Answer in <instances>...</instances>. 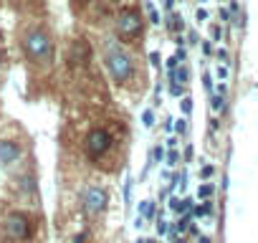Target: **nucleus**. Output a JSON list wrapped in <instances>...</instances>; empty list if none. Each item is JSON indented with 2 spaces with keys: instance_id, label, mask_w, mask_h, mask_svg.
I'll return each mask as SVG.
<instances>
[{
  "instance_id": "1",
  "label": "nucleus",
  "mask_w": 258,
  "mask_h": 243,
  "mask_svg": "<svg viewBox=\"0 0 258 243\" xmlns=\"http://www.w3.org/2000/svg\"><path fill=\"white\" fill-rule=\"evenodd\" d=\"M21 46H23V53L31 64H38V66H46L53 61V41L48 36V31L43 28H28L21 38Z\"/></svg>"
},
{
  "instance_id": "2",
  "label": "nucleus",
  "mask_w": 258,
  "mask_h": 243,
  "mask_svg": "<svg viewBox=\"0 0 258 243\" xmlns=\"http://www.w3.org/2000/svg\"><path fill=\"white\" fill-rule=\"evenodd\" d=\"M0 238L11 243H23L33 238V218L26 213H8L0 218Z\"/></svg>"
},
{
  "instance_id": "3",
  "label": "nucleus",
  "mask_w": 258,
  "mask_h": 243,
  "mask_svg": "<svg viewBox=\"0 0 258 243\" xmlns=\"http://www.w3.org/2000/svg\"><path fill=\"white\" fill-rule=\"evenodd\" d=\"M140 33H142V13L132 6L121 8L119 16H116V36L124 43H132Z\"/></svg>"
},
{
  "instance_id": "4",
  "label": "nucleus",
  "mask_w": 258,
  "mask_h": 243,
  "mask_svg": "<svg viewBox=\"0 0 258 243\" xmlns=\"http://www.w3.org/2000/svg\"><path fill=\"white\" fill-rule=\"evenodd\" d=\"M106 69H109V74H111V79L116 84H126L129 79H132V74H135L132 58H129L126 53H121V51H116V48H111L106 53Z\"/></svg>"
},
{
  "instance_id": "5",
  "label": "nucleus",
  "mask_w": 258,
  "mask_h": 243,
  "mask_svg": "<svg viewBox=\"0 0 258 243\" xmlns=\"http://www.w3.org/2000/svg\"><path fill=\"white\" fill-rule=\"evenodd\" d=\"M111 145H114V137H111L109 130H104V127L91 130V132L86 135V140H84V150H86V155H89L91 160L104 157V155L111 150Z\"/></svg>"
},
{
  "instance_id": "6",
  "label": "nucleus",
  "mask_w": 258,
  "mask_h": 243,
  "mask_svg": "<svg viewBox=\"0 0 258 243\" xmlns=\"http://www.w3.org/2000/svg\"><path fill=\"white\" fill-rule=\"evenodd\" d=\"M106 190L104 188H99V185H91V188H86V193H84V210L89 213V215H99L104 208H106Z\"/></svg>"
},
{
  "instance_id": "7",
  "label": "nucleus",
  "mask_w": 258,
  "mask_h": 243,
  "mask_svg": "<svg viewBox=\"0 0 258 243\" xmlns=\"http://www.w3.org/2000/svg\"><path fill=\"white\" fill-rule=\"evenodd\" d=\"M69 61H71V66H89V61H91V46H89V41L86 38H76L74 43H71V48H69Z\"/></svg>"
},
{
  "instance_id": "8",
  "label": "nucleus",
  "mask_w": 258,
  "mask_h": 243,
  "mask_svg": "<svg viewBox=\"0 0 258 243\" xmlns=\"http://www.w3.org/2000/svg\"><path fill=\"white\" fill-rule=\"evenodd\" d=\"M21 152H23V150H21V145H18L16 140H0V165H3V167L18 162Z\"/></svg>"
},
{
  "instance_id": "9",
  "label": "nucleus",
  "mask_w": 258,
  "mask_h": 243,
  "mask_svg": "<svg viewBox=\"0 0 258 243\" xmlns=\"http://www.w3.org/2000/svg\"><path fill=\"white\" fill-rule=\"evenodd\" d=\"M210 106H213V111H223V109H225V86H223V84H220L218 94L213 96V104H210Z\"/></svg>"
},
{
  "instance_id": "10",
  "label": "nucleus",
  "mask_w": 258,
  "mask_h": 243,
  "mask_svg": "<svg viewBox=\"0 0 258 243\" xmlns=\"http://www.w3.org/2000/svg\"><path fill=\"white\" fill-rule=\"evenodd\" d=\"M170 208H172L175 213H187V208H190V200H180V198H172V200H170Z\"/></svg>"
},
{
  "instance_id": "11",
  "label": "nucleus",
  "mask_w": 258,
  "mask_h": 243,
  "mask_svg": "<svg viewBox=\"0 0 258 243\" xmlns=\"http://www.w3.org/2000/svg\"><path fill=\"white\" fill-rule=\"evenodd\" d=\"M187 76H190V74H187V69H185V66H182V69L170 71V79H172V81H180V84H187Z\"/></svg>"
},
{
  "instance_id": "12",
  "label": "nucleus",
  "mask_w": 258,
  "mask_h": 243,
  "mask_svg": "<svg viewBox=\"0 0 258 243\" xmlns=\"http://www.w3.org/2000/svg\"><path fill=\"white\" fill-rule=\"evenodd\" d=\"M18 183H21V188H23L26 193H33V190H36V183H33V177H31V175H23Z\"/></svg>"
},
{
  "instance_id": "13",
  "label": "nucleus",
  "mask_w": 258,
  "mask_h": 243,
  "mask_svg": "<svg viewBox=\"0 0 258 243\" xmlns=\"http://www.w3.org/2000/svg\"><path fill=\"white\" fill-rule=\"evenodd\" d=\"M182 28H185V26H182V18H180V16H172V18H170V31H172V33H182Z\"/></svg>"
},
{
  "instance_id": "14",
  "label": "nucleus",
  "mask_w": 258,
  "mask_h": 243,
  "mask_svg": "<svg viewBox=\"0 0 258 243\" xmlns=\"http://www.w3.org/2000/svg\"><path fill=\"white\" fill-rule=\"evenodd\" d=\"M147 13H150V21L152 23H160V13H157V8L152 3H147Z\"/></svg>"
},
{
  "instance_id": "15",
  "label": "nucleus",
  "mask_w": 258,
  "mask_h": 243,
  "mask_svg": "<svg viewBox=\"0 0 258 243\" xmlns=\"http://www.w3.org/2000/svg\"><path fill=\"white\" fill-rule=\"evenodd\" d=\"M142 122H145V127H152V125H155V114L147 109V111L142 114Z\"/></svg>"
},
{
  "instance_id": "16",
  "label": "nucleus",
  "mask_w": 258,
  "mask_h": 243,
  "mask_svg": "<svg viewBox=\"0 0 258 243\" xmlns=\"http://www.w3.org/2000/svg\"><path fill=\"white\" fill-rule=\"evenodd\" d=\"M195 213H198V215H210V213H213V205H210V203H205V205L195 208Z\"/></svg>"
},
{
  "instance_id": "17",
  "label": "nucleus",
  "mask_w": 258,
  "mask_h": 243,
  "mask_svg": "<svg viewBox=\"0 0 258 243\" xmlns=\"http://www.w3.org/2000/svg\"><path fill=\"white\" fill-rule=\"evenodd\" d=\"M210 36H213V41H220V38H223V28H220V26H213V28H210Z\"/></svg>"
},
{
  "instance_id": "18",
  "label": "nucleus",
  "mask_w": 258,
  "mask_h": 243,
  "mask_svg": "<svg viewBox=\"0 0 258 243\" xmlns=\"http://www.w3.org/2000/svg\"><path fill=\"white\" fill-rule=\"evenodd\" d=\"M215 74H218V79H220V81H225V79H228V66H225V64H220Z\"/></svg>"
},
{
  "instance_id": "19",
  "label": "nucleus",
  "mask_w": 258,
  "mask_h": 243,
  "mask_svg": "<svg viewBox=\"0 0 258 243\" xmlns=\"http://www.w3.org/2000/svg\"><path fill=\"white\" fill-rule=\"evenodd\" d=\"M198 195H200V198H210V195H213V185H203V188L198 190Z\"/></svg>"
},
{
  "instance_id": "20",
  "label": "nucleus",
  "mask_w": 258,
  "mask_h": 243,
  "mask_svg": "<svg viewBox=\"0 0 258 243\" xmlns=\"http://www.w3.org/2000/svg\"><path fill=\"white\" fill-rule=\"evenodd\" d=\"M182 111H185V114H190V111H192V99H190V96H185V99H182Z\"/></svg>"
},
{
  "instance_id": "21",
  "label": "nucleus",
  "mask_w": 258,
  "mask_h": 243,
  "mask_svg": "<svg viewBox=\"0 0 258 243\" xmlns=\"http://www.w3.org/2000/svg\"><path fill=\"white\" fill-rule=\"evenodd\" d=\"M167 233V223L165 220H157V235H165Z\"/></svg>"
},
{
  "instance_id": "22",
  "label": "nucleus",
  "mask_w": 258,
  "mask_h": 243,
  "mask_svg": "<svg viewBox=\"0 0 258 243\" xmlns=\"http://www.w3.org/2000/svg\"><path fill=\"white\" fill-rule=\"evenodd\" d=\"M175 130H177L180 135H185V132H187V125H185V119H180V122H177V125H175Z\"/></svg>"
},
{
  "instance_id": "23",
  "label": "nucleus",
  "mask_w": 258,
  "mask_h": 243,
  "mask_svg": "<svg viewBox=\"0 0 258 243\" xmlns=\"http://www.w3.org/2000/svg\"><path fill=\"white\" fill-rule=\"evenodd\" d=\"M152 157L162 162V157H165V150H162V147H155V152H152Z\"/></svg>"
},
{
  "instance_id": "24",
  "label": "nucleus",
  "mask_w": 258,
  "mask_h": 243,
  "mask_svg": "<svg viewBox=\"0 0 258 243\" xmlns=\"http://www.w3.org/2000/svg\"><path fill=\"white\" fill-rule=\"evenodd\" d=\"M195 18H198V21H205V18H208V11H205V8H198Z\"/></svg>"
},
{
  "instance_id": "25",
  "label": "nucleus",
  "mask_w": 258,
  "mask_h": 243,
  "mask_svg": "<svg viewBox=\"0 0 258 243\" xmlns=\"http://www.w3.org/2000/svg\"><path fill=\"white\" fill-rule=\"evenodd\" d=\"M218 58H220L223 64H228V51H225V48H218Z\"/></svg>"
},
{
  "instance_id": "26",
  "label": "nucleus",
  "mask_w": 258,
  "mask_h": 243,
  "mask_svg": "<svg viewBox=\"0 0 258 243\" xmlns=\"http://www.w3.org/2000/svg\"><path fill=\"white\" fill-rule=\"evenodd\" d=\"M175 58H177V61H182V58H185V48H177V53H175Z\"/></svg>"
},
{
  "instance_id": "27",
  "label": "nucleus",
  "mask_w": 258,
  "mask_h": 243,
  "mask_svg": "<svg viewBox=\"0 0 258 243\" xmlns=\"http://www.w3.org/2000/svg\"><path fill=\"white\" fill-rule=\"evenodd\" d=\"M150 58H152V66H160V53H152Z\"/></svg>"
},
{
  "instance_id": "28",
  "label": "nucleus",
  "mask_w": 258,
  "mask_h": 243,
  "mask_svg": "<svg viewBox=\"0 0 258 243\" xmlns=\"http://www.w3.org/2000/svg\"><path fill=\"white\" fill-rule=\"evenodd\" d=\"M200 175H203V177H210V175H213V167H203V172H200Z\"/></svg>"
},
{
  "instance_id": "29",
  "label": "nucleus",
  "mask_w": 258,
  "mask_h": 243,
  "mask_svg": "<svg viewBox=\"0 0 258 243\" xmlns=\"http://www.w3.org/2000/svg\"><path fill=\"white\" fill-rule=\"evenodd\" d=\"M228 16H230V13H228L225 8H220V21H228Z\"/></svg>"
},
{
  "instance_id": "30",
  "label": "nucleus",
  "mask_w": 258,
  "mask_h": 243,
  "mask_svg": "<svg viewBox=\"0 0 258 243\" xmlns=\"http://www.w3.org/2000/svg\"><path fill=\"white\" fill-rule=\"evenodd\" d=\"M170 165H177V152H170Z\"/></svg>"
},
{
  "instance_id": "31",
  "label": "nucleus",
  "mask_w": 258,
  "mask_h": 243,
  "mask_svg": "<svg viewBox=\"0 0 258 243\" xmlns=\"http://www.w3.org/2000/svg\"><path fill=\"white\" fill-rule=\"evenodd\" d=\"M3 64H6V53H3V48H0V69H3Z\"/></svg>"
},
{
  "instance_id": "32",
  "label": "nucleus",
  "mask_w": 258,
  "mask_h": 243,
  "mask_svg": "<svg viewBox=\"0 0 258 243\" xmlns=\"http://www.w3.org/2000/svg\"><path fill=\"white\" fill-rule=\"evenodd\" d=\"M198 243H210V238H208V235H203V238H200Z\"/></svg>"
},
{
  "instance_id": "33",
  "label": "nucleus",
  "mask_w": 258,
  "mask_h": 243,
  "mask_svg": "<svg viewBox=\"0 0 258 243\" xmlns=\"http://www.w3.org/2000/svg\"><path fill=\"white\" fill-rule=\"evenodd\" d=\"M137 243H147V240H137Z\"/></svg>"
}]
</instances>
